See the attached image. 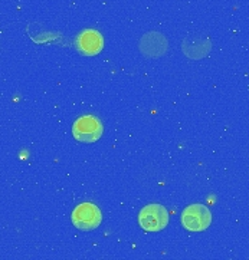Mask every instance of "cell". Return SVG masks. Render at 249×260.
Here are the masks:
<instances>
[{
    "label": "cell",
    "instance_id": "cell-1",
    "mask_svg": "<svg viewBox=\"0 0 249 260\" xmlns=\"http://www.w3.org/2000/svg\"><path fill=\"white\" fill-rule=\"evenodd\" d=\"M102 122L94 115H82L74 122L72 134L79 143H95L102 135Z\"/></svg>",
    "mask_w": 249,
    "mask_h": 260
},
{
    "label": "cell",
    "instance_id": "cell-2",
    "mask_svg": "<svg viewBox=\"0 0 249 260\" xmlns=\"http://www.w3.org/2000/svg\"><path fill=\"white\" fill-rule=\"evenodd\" d=\"M139 223L146 232H160L169 224V213L161 204H149L140 210Z\"/></svg>",
    "mask_w": 249,
    "mask_h": 260
},
{
    "label": "cell",
    "instance_id": "cell-3",
    "mask_svg": "<svg viewBox=\"0 0 249 260\" xmlns=\"http://www.w3.org/2000/svg\"><path fill=\"white\" fill-rule=\"evenodd\" d=\"M212 223V214L203 204H191L183 210L182 224L190 232H203Z\"/></svg>",
    "mask_w": 249,
    "mask_h": 260
},
{
    "label": "cell",
    "instance_id": "cell-4",
    "mask_svg": "<svg viewBox=\"0 0 249 260\" xmlns=\"http://www.w3.org/2000/svg\"><path fill=\"white\" fill-rule=\"evenodd\" d=\"M74 226L79 230H94L101 224L102 214L100 209L92 203H82L76 206L71 214Z\"/></svg>",
    "mask_w": 249,
    "mask_h": 260
},
{
    "label": "cell",
    "instance_id": "cell-5",
    "mask_svg": "<svg viewBox=\"0 0 249 260\" xmlns=\"http://www.w3.org/2000/svg\"><path fill=\"white\" fill-rule=\"evenodd\" d=\"M75 46L84 56H95L104 48V38L95 29H85L76 36Z\"/></svg>",
    "mask_w": 249,
    "mask_h": 260
},
{
    "label": "cell",
    "instance_id": "cell-6",
    "mask_svg": "<svg viewBox=\"0 0 249 260\" xmlns=\"http://www.w3.org/2000/svg\"><path fill=\"white\" fill-rule=\"evenodd\" d=\"M210 39L203 34H190L183 39L182 51L190 59L205 58L210 52Z\"/></svg>",
    "mask_w": 249,
    "mask_h": 260
},
{
    "label": "cell",
    "instance_id": "cell-7",
    "mask_svg": "<svg viewBox=\"0 0 249 260\" xmlns=\"http://www.w3.org/2000/svg\"><path fill=\"white\" fill-rule=\"evenodd\" d=\"M167 46L169 43H167L166 36L158 32H149V34L143 35L139 43L140 52L147 58H158L164 55L167 52Z\"/></svg>",
    "mask_w": 249,
    "mask_h": 260
}]
</instances>
